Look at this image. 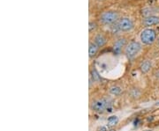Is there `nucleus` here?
<instances>
[{
	"mask_svg": "<svg viewBox=\"0 0 159 131\" xmlns=\"http://www.w3.org/2000/svg\"><path fill=\"white\" fill-rule=\"evenodd\" d=\"M140 39L144 45H152L157 40V33L154 29L150 27L143 29L140 34Z\"/></svg>",
	"mask_w": 159,
	"mask_h": 131,
	"instance_id": "nucleus-1",
	"label": "nucleus"
},
{
	"mask_svg": "<svg viewBox=\"0 0 159 131\" xmlns=\"http://www.w3.org/2000/svg\"><path fill=\"white\" fill-rule=\"evenodd\" d=\"M119 13L115 11H107L102 12L100 16V21L105 26H111L119 21Z\"/></svg>",
	"mask_w": 159,
	"mask_h": 131,
	"instance_id": "nucleus-2",
	"label": "nucleus"
},
{
	"mask_svg": "<svg viewBox=\"0 0 159 131\" xmlns=\"http://www.w3.org/2000/svg\"><path fill=\"white\" fill-rule=\"evenodd\" d=\"M111 100L108 98H102L100 99H97L95 102H93L91 108L93 111L97 113H102L104 111H108V109H111Z\"/></svg>",
	"mask_w": 159,
	"mask_h": 131,
	"instance_id": "nucleus-3",
	"label": "nucleus"
},
{
	"mask_svg": "<svg viewBox=\"0 0 159 131\" xmlns=\"http://www.w3.org/2000/svg\"><path fill=\"white\" fill-rule=\"evenodd\" d=\"M142 50V44L138 41H131L125 47V55L128 59H134Z\"/></svg>",
	"mask_w": 159,
	"mask_h": 131,
	"instance_id": "nucleus-4",
	"label": "nucleus"
},
{
	"mask_svg": "<svg viewBox=\"0 0 159 131\" xmlns=\"http://www.w3.org/2000/svg\"><path fill=\"white\" fill-rule=\"evenodd\" d=\"M117 27L121 32H130L134 28V22L128 17H122L117 22Z\"/></svg>",
	"mask_w": 159,
	"mask_h": 131,
	"instance_id": "nucleus-5",
	"label": "nucleus"
},
{
	"mask_svg": "<svg viewBox=\"0 0 159 131\" xmlns=\"http://www.w3.org/2000/svg\"><path fill=\"white\" fill-rule=\"evenodd\" d=\"M143 25L146 27H150L151 26L158 25L159 24V16L157 15H151L148 17H145L143 19Z\"/></svg>",
	"mask_w": 159,
	"mask_h": 131,
	"instance_id": "nucleus-6",
	"label": "nucleus"
},
{
	"mask_svg": "<svg viewBox=\"0 0 159 131\" xmlns=\"http://www.w3.org/2000/svg\"><path fill=\"white\" fill-rule=\"evenodd\" d=\"M125 43H126V40H125V38H120L119 40H116L113 45L114 52L117 54H119L122 50V49L125 47Z\"/></svg>",
	"mask_w": 159,
	"mask_h": 131,
	"instance_id": "nucleus-7",
	"label": "nucleus"
},
{
	"mask_svg": "<svg viewBox=\"0 0 159 131\" xmlns=\"http://www.w3.org/2000/svg\"><path fill=\"white\" fill-rule=\"evenodd\" d=\"M94 43L97 45L99 48L103 47L106 43V38L103 36V34H98L94 37Z\"/></svg>",
	"mask_w": 159,
	"mask_h": 131,
	"instance_id": "nucleus-8",
	"label": "nucleus"
},
{
	"mask_svg": "<svg viewBox=\"0 0 159 131\" xmlns=\"http://www.w3.org/2000/svg\"><path fill=\"white\" fill-rule=\"evenodd\" d=\"M99 49V47L96 45L94 42H89V56L90 58H94L97 56V52Z\"/></svg>",
	"mask_w": 159,
	"mask_h": 131,
	"instance_id": "nucleus-9",
	"label": "nucleus"
},
{
	"mask_svg": "<svg viewBox=\"0 0 159 131\" xmlns=\"http://www.w3.org/2000/svg\"><path fill=\"white\" fill-rule=\"evenodd\" d=\"M152 67V63L150 61H148V60H146V61H144V62H142L141 63V65H140V70H141V71H142V73H147L148 72L149 70H150V69Z\"/></svg>",
	"mask_w": 159,
	"mask_h": 131,
	"instance_id": "nucleus-10",
	"label": "nucleus"
},
{
	"mask_svg": "<svg viewBox=\"0 0 159 131\" xmlns=\"http://www.w3.org/2000/svg\"><path fill=\"white\" fill-rule=\"evenodd\" d=\"M107 123H108V126L110 127H113V126H116L118 123H119V118L118 116L116 115H111L110 116L107 120Z\"/></svg>",
	"mask_w": 159,
	"mask_h": 131,
	"instance_id": "nucleus-11",
	"label": "nucleus"
},
{
	"mask_svg": "<svg viewBox=\"0 0 159 131\" xmlns=\"http://www.w3.org/2000/svg\"><path fill=\"white\" fill-rule=\"evenodd\" d=\"M157 9H154V8H145L142 10V15L144 17H148V16H151V15H154V13L157 12Z\"/></svg>",
	"mask_w": 159,
	"mask_h": 131,
	"instance_id": "nucleus-12",
	"label": "nucleus"
},
{
	"mask_svg": "<svg viewBox=\"0 0 159 131\" xmlns=\"http://www.w3.org/2000/svg\"><path fill=\"white\" fill-rule=\"evenodd\" d=\"M90 78L93 80V81H95V82H100V81H101V77H100L99 73L97 72L96 70H93L91 71Z\"/></svg>",
	"mask_w": 159,
	"mask_h": 131,
	"instance_id": "nucleus-13",
	"label": "nucleus"
},
{
	"mask_svg": "<svg viewBox=\"0 0 159 131\" xmlns=\"http://www.w3.org/2000/svg\"><path fill=\"white\" fill-rule=\"evenodd\" d=\"M121 88L119 87V86H112L111 89H110V92L111 93V94H113L115 96H117V95H119L120 93H121Z\"/></svg>",
	"mask_w": 159,
	"mask_h": 131,
	"instance_id": "nucleus-14",
	"label": "nucleus"
},
{
	"mask_svg": "<svg viewBox=\"0 0 159 131\" xmlns=\"http://www.w3.org/2000/svg\"><path fill=\"white\" fill-rule=\"evenodd\" d=\"M97 27V24L94 21H90L89 24V32H92L94 30H96Z\"/></svg>",
	"mask_w": 159,
	"mask_h": 131,
	"instance_id": "nucleus-15",
	"label": "nucleus"
},
{
	"mask_svg": "<svg viewBox=\"0 0 159 131\" xmlns=\"http://www.w3.org/2000/svg\"><path fill=\"white\" fill-rule=\"evenodd\" d=\"M156 105H157V106H159V102L157 103V104H156Z\"/></svg>",
	"mask_w": 159,
	"mask_h": 131,
	"instance_id": "nucleus-16",
	"label": "nucleus"
},
{
	"mask_svg": "<svg viewBox=\"0 0 159 131\" xmlns=\"http://www.w3.org/2000/svg\"><path fill=\"white\" fill-rule=\"evenodd\" d=\"M109 131H115L114 129H111V130H109Z\"/></svg>",
	"mask_w": 159,
	"mask_h": 131,
	"instance_id": "nucleus-17",
	"label": "nucleus"
},
{
	"mask_svg": "<svg viewBox=\"0 0 159 131\" xmlns=\"http://www.w3.org/2000/svg\"><path fill=\"white\" fill-rule=\"evenodd\" d=\"M158 45H159V39H158Z\"/></svg>",
	"mask_w": 159,
	"mask_h": 131,
	"instance_id": "nucleus-18",
	"label": "nucleus"
}]
</instances>
